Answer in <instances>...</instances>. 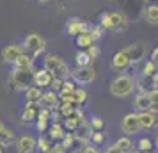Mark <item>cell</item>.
I'll return each mask as SVG.
<instances>
[{
  "label": "cell",
  "mask_w": 158,
  "mask_h": 153,
  "mask_svg": "<svg viewBox=\"0 0 158 153\" xmlns=\"http://www.w3.org/2000/svg\"><path fill=\"white\" fill-rule=\"evenodd\" d=\"M110 95L115 98H126L135 91V79L128 73H119L108 86Z\"/></svg>",
  "instance_id": "cell-1"
},
{
  "label": "cell",
  "mask_w": 158,
  "mask_h": 153,
  "mask_svg": "<svg viewBox=\"0 0 158 153\" xmlns=\"http://www.w3.org/2000/svg\"><path fill=\"white\" fill-rule=\"evenodd\" d=\"M9 87L15 91H25L34 86V70H13L9 75Z\"/></svg>",
  "instance_id": "cell-2"
},
{
  "label": "cell",
  "mask_w": 158,
  "mask_h": 153,
  "mask_svg": "<svg viewBox=\"0 0 158 153\" xmlns=\"http://www.w3.org/2000/svg\"><path fill=\"white\" fill-rule=\"evenodd\" d=\"M44 68H46V70H48V71L55 77V79H62V80H66V79L71 75V71H69V66L66 64L60 57H57V55H52V53L44 55Z\"/></svg>",
  "instance_id": "cell-3"
},
{
  "label": "cell",
  "mask_w": 158,
  "mask_h": 153,
  "mask_svg": "<svg viewBox=\"0 0 158 153\" xmlns=\"http://www.w3.org/2000/svg\"><path fill=\"white\" fill-rule=\"evenodd\" d=\"M22 46H23V50L25 52L34 53V59H36L37 55H41V53L44 52V48H46V41H44L43 36H39V34H36V32H30V34L25 36Z\"/></svg>",
  "instance_id": "cell-4"
},
{
  "label": "cell",
  "mask_w": 158,
  "mask_h": 153,
  "mask_svg": "<svg viewBox=\"0 0 158 153\" xmlns=\"http://www.w3.org/2000/svg\"><path fill=\"white\" fill-rule=\"evenodd\" d=\"M71 79L78 86H89L96 80V71L91 66H77L71 71Z\"/></svg>",
  "instance_id": "cell-5"
},
{
  "label": "cell",
  "mask_w": 158,
  "mask_h": 153,
  "mask_svg": "<svg viewBox=\"0 0 158 153\" xmlns=\"http://www.w3.org/2000/svg\"><path fill=\"white\" fill-rule=\"evenodd\" d=\"M91 27L93 25H89L87 22L80 20V18H69L66 22V34L71 37H77L82 32H91Z\"/></svg>",
  "instance_id": "cell-6"
},
{
  "label": "cell",
  "mask_w": 158,
  "mask_h": 153,
  "mask_svg": "<svg viewBox=\"0 0 158 153\" xmlns=\"http://www.w3.org/2000/svg\"><path fill=\"white\" fill-rule=\"evenodd\" d=\"M15 144L18 153H34L37 150V141L30 134H22L20 137H16Z\"/></svg>",
  "instance_id": "cell-7"
},
{
  "label": "cell",
  "mask_w": 158,
  "mask_h": 153,
  "mask_svg": "<svg viewBox=\"0 0 158 153\" xmlns=\"http://www.w3.org/2000/svg\"><path fill=\"white\" fill-rule=\"evenodd\" d=\"M124 50H126V53H128L130 62H131V64H137V62H140V61L146 57V53H148V46H146L144 43H140V41H137V43L126 46Z\"/></svg>",
  "instance_id": "cell-8"
},
{
  "label": "cell",
  "mask_w": 158,
  "mask_h": 153,
  "mask_svg": "<svg viewBox=\"0 0 158 153\" xmlns=\"http://www.w3.org/2000/svg\"><path fill=\"white\" fill-rule=\"evenodd\" d=\"M121 130H123L124 135H135V134L140 132V125H139V117H137V114L130 112V114H126V116L123 117Z\"/></svg>",
  "instance_id": "cell-9"
},
{
  "label": "cell",
  "mask_w": 158,
  "mask_h": 153,
  "mask_svg": "<svg viewBox=\"0 0 158 153\" xmlns=\"http://www.w3.org/2000/svg\"><path fill=\"white\" fill-rule=\"evenodd\" d=\"M37 105L41 107V109H57L59 107V96H57V91H53V89L48 87V91H43V95H41V100L37 102Z\"/></svg>",
  "instance_id": "cell-10"
},
{
  "label": "cell",
  "mask_w": 158,
  "mask_h": 153,
  "mask_svg": "<svg viewBox=\"0 0 158 153\" xmlns=\"http://www.w3.org/2000/svg\"><path fill=\"white\" fill-rule=\"evenodd\" d=\"M110 66H112V70L114 71H126L130 66H131V62H130L128 59V53H126V50H121V52H115L114 57H112V62H110Z\"/></svg>",
  "instance_id": "cell-11"
},
{
  "label": "cell",
  "mask_w": 158,
  "mask_h": 153,
  "mask_svg": "<svg viewBox=\"0 0 158 153\" xmlns=\"http://www.w3.org/2000/svg\"><path fill=\"white\" fill-rule=\"evenodd\" d=\"M110 22H112V30L115 32H124L128 29V18L123 11H110Z\"/></svg>",
  "instance_id": "cell-12"
},
{
  "label": "cell",
  "mask_w": 158,
  "mask_h": 153,
  "mask_svg": "<svg viewBox=\"0 0 158 153\" xmlns=\"http://www.w3.org/2000/svg\"><path fill=\"white\" fill-rule=\"evenodd\" d=\"M137 117H139L140 130L149 132V130H153V128L156 126V114H153L151 110H140V112L137 114Z\"/></svg>",
  "instance_id": "cell-13"
},
{
  "label": "cell",
  "mask_w": 158,
  "mask_h": 153,
  "mask_svg": "<svg viewBox=\"0 0 158 153\" xmlns=\"http://www.w3.org/2000/svg\"><path fill=\"white\" fill-rule=\"evenodd\" d=\"M91 134H93V128H91V125L87 123L85 119L82 121V123L73 130V135H75V141H78V142H84L87 144L89 141H91Z\"/></svg>",
  "instance_id": "cell-14"
},
{
  "label": "cell",
  "mask_w": 158,
  "mask_h": 153,
  "mask_svg": "<svg viewBox=\"0 0 158 153\" xmlns=\"http://www.w3.org/2000/svg\"><path fill=\"white\" fill-rule=\"evenodd\" d=\"M22 53H25V50H23V46H20V45H7V46H4V50H2V59L6 61V62H9V64H15V61Z\"/></svg>",
  "instance_id": "cell-15"
},
{
  "label": "cell",
  "mask_w": 158,
  "mask_h": 153,
  "mask_svg": "<svg viewBox=\"0 0 158 153\" xmlns=\"http://www.w3.org/2000/svg\"><path fill=\"white\" fill-rule=\"evenodd\" d=\"M53 75H52L46 68H43V70H37V71H34V86H37V87H50L52 82H53Z\"/></svg>",
  "instance_id": "cell-16"
},
{
  "label": "cell",
  "mask_w": 158,
  "mask_h": 153,
  "mask_svg": "<svg viewBox=\"0 0 158 153\" xmlns=\"http://www.w3.org/2000/svg\"><path fill=\"white\" fill-rule=\"evenodd\" d=\"M37 103H32V102H27V105H25V109H23V112L20 114V121L22 123H32V121H36L37 117Z\"/></svg>",
  "instance_id": "cell-17"
},
{
  "label": "cell",
  "mask_w": 158,
  "mask_h": 153,
  "mask_svg": "<svg viewBox=\"0 0 158 153\" xmlns=\"http://www.w3.org/2000/svg\"><path fill=\"white\" fill-rule=\"evenodd\" d=\"M64 134H66V128H64L60 123H52L50 126H48V139L55 141V142L62 141Z\"/></svg>",
  "instance_id": "cell-18"
},
{
  "label": "cell",
  "mask_w": 158,
  "mask_h": 153,
  "mask_svg": "<svg viewBox=\"0 0 158 153\" xmlns=\"http://www.w3.org/2000/svg\"><path fill=\"white\" fill-rule=\"evenodd\" d=\"M144 18L149 25H158V6L156 4H149L144 6Z\"/></svg>",
  "instance_id": "cell-19"
},
{
  "label": "cell",
  "mask_w": 158,
  "mask_h": 153,
  "mask_svg": "<svg viewBox=\"0 0 158 153\" xmlns=\"http://www.w3.org/2000/svg\"><path fill=\"white\" fill-rule=\"evenodd\" d=\"M32 66H34V57L29 53H22L15 61V70H32Z\"/></svg>",
  "instance_id": "cell-20"
},
{
  "label": "cell",
  "mask_w": 158,
  "mask_h": 153,
  "mask_svg": "<svg viewBox=\"0 0 158 153\" xmlns=\"http://www.w3.org/2000/svg\"><path fill=\"white\" fill-rule=\"evenodd\" d=\"M15 132L11 130V128H6V126H2L0 128V146L2 148H7L15 142Z\"/></svg>",
  "instance_id": "cell-21"
},
{
  "label": "cell",
  "mask_w": 158,
  "mask_h": 153,
  "mask_svg": "<svg viewBox=\"0 0 158 153\" xmlns=\"http://www.w3.org/2000/svg\"><path fill=\"white\" fill-rule=\"evenodd\" d=\"M133 105H135V109L140 112V110H149L151 109V102L149 98H148V95L146 93H139V95L135 96V100H133Z\"/></svg>",
  "instance_id": "cell-22"
},
{
  "label": "cell",
  "mask_w": 158,
  "mask_h": 153,
  "mask_svg": "<svg viewBox=\"0 0 158 153\" xmlns=\"http://www.w3.org/2000/svg\"><path fill=\"white\" fill-rule=\"evenodd\" d=\"M87 100H89V95H87V91L84 87H75L73 91V103L77 105V107H82V105H85Z\"/></svg>",
  "instance_id": "cell-23"
},
{
  "label": "cell",
  "mask_w": 158,
  "mask_h": 153,
  "mask_svg": "<svg viewBox=\"0 0 158 153\" xmlns=\"http://www.w3.org/2000/svg\"><path fill=\"white\" fill-rule=\"evenodd\" d=\"M41 95H43V89L37 87V86H30L29 89H25V100L32 103H37L41 100Z\"/></svg>",
  "instance_id": "cell-24"
},
{
  "label": "cell",
  "mask_w": 158,
  "mask_h": 153,
  "mask_svg": "<svg viewBox=\"0 0 158 153\" xmlns=\"http://www.w3.org/2000/svg\"><path fill=\"white\" fill-rule=\"evenodd\" d=\"M75 41H77V46H78V48H89V46L94 43L91 32H82V34H78Z\"/></svg>",
  "instance_id": "cell-25"
},
{
  "label": "cell",
  "mask_w": 158,
  "mask_h": 153,
  "mask_svg": "<svg viewBox=\"0 0 158 153\" xmlns=\"http://www.w3.org/2000/svg\"><path fill=\"white\" fill-rule=\"evenodd\" d=\"M115 146H117L123 153H128V151L133 150V142H131L130 137H119L117 141H115Z\"/></svg>",
  "instance_id": "cell-26"
},
{
  "label": "cell",
  "mask_w": 158,
  "mask_h": 153,
  "mask_svg": "<svg viewBox=\"0 0 158 153\" xmlns=\"http://www.w3.org/2000/svg\"><path fill=\"white\" fill-rule=\"evenodd\" d=\"M91 55L85 52H77V55H75V62H77V66H91Z\"/></svg>",
  "instance_id": "cell-27"
},
{
  "label": "cell",
  "mask_w": 158,
  "mask_h": 153,
  "mask_svg": "<svg viewBox=\"0 0 158 153\" xmlns=\"http://www.w3.org/2000/svg\"><path fill=\"white\" fill-rule=\"evenodd\" d=\"M153 146H155V142H153L149 137H140L137 141V150H139V151H151Z\"/></svg>",
  "instance_id": "cell-28"
},
{
  "label": "cell",
  "mask_w": 158,
  "mask_h": 153,
  "mask_svg": "<svg viewBox=\"0 0 158 153\" xmlns=\"http://www.w3.org/2000/svg\"><path fill=\"white\" fill-rule=\"evenodd\" d=\"M105 139H107V135L103 134V130H93V134H91V141L89 142H93L94 146H100L105 142Z\"/></svg>",
  "instance_id": "cell-29"
},
{
  "label": "cell",
  "mask_w": 158,
  "mask_h": 153,
  "mask_svg": "<svg viewBox=\"0 0 158 153\" xmlns=\"http://www.w3.org/2000/svg\"><path fill=\"white\" fill-rule=\"evenodd\" d=\"M36 141H37V150L41 153H52V144L48 142V137L41 135V137L36 139Z\"/></svg>",
  "instance_id": "cell-30"
},
{
  "label": "cell",
  "mask_w": 158,
  "mask_h": 153,
  "mask_svg": "<svg viewBox=\"0 0 158 153\" xmlns=\"http://www.w3.org/2000/svg\"><path fill=\"white\" fill-rule=\"evenodd\" d=\"M60 142H62V146H64L66 150L69 151L73 146H75V142H77V141H75V135H73V132H66L64 137H62V141H60Z\"/></svg>",
  "instance_id": "cell-31"
},
{
  "label": "cell",
  "mask_w": 158,
  "mask_h": 153,
  "mask_svg": "<svg viewBox=\"0 0 158 153\" xmlns=\"http://www.w3.org/2000/svg\"><path fill=\"white\" fill-rule=\"evenodd\" d=\"M100 25L101 29H105V30H112V22H110V15L108 13H101L100 15Z\"/></svg>",
  "instance_id": "cell-32"
},
{
  "label": "cell",
  "mask_w": 158,
  "mask_h": 153,
  "mask_svg": "<svg viewBox=\"0 0 158 153\" xmlns=\"http://www.w3.org/2000/svg\"><path fill=\"white\" fill-rule=\"evenodd\" d=\"M89 125H91L93 130H103V128H105V121H103L100 116H91Z\"/></svg>",
  "instance_id": "cell-33"
},
{
  "label": "cell",
  "mask_w": 158,
  "mask_h": 153,
  "mask_svg": "<svg viewBox=\"0 0 158 153\" xmlns=\"http://www.w3.org/2000/svg\"><path fill=\"white\" fill-rule=\"evenodd\" d=\"M155 71H156V66L153 64L151 61H148V62L142 66V77H148V79H149V77H151Z\"/></svg>",
  "instance_id": "cell-34"
},
{
  "label": "cell",
  "mask_w": 158,
  "mask_h": 153,
  "mask_svg": "<svg viewBox=\"0 0 158 153\" xmlns=\"http://www.w3.org/2000/svg\"><path fill=\"white\" fill-rule=\"evenodd\" d=\"M103 34H105V29H101L100 25H96V27H91V36H93L94 41L101 39V37H103Z\"/></svg>",
  "instance_id": "cell-35"
},
{
  "label": "cell",
  "mask_w": 158,
  "mask_h": 153,
  "mask_svg": "<svg viewBox=\"0 0 158 153\" xmlns=\"http://www.w3.org/2000/svg\"><path fill=\"white\" fill-rule=\"evenodd\" d=\"M146 95H148V98H149L151 105H156V103H158V87L149 89V91H148Z\"/></svg>",
  "instance_id": "cell-36"
},
{
  "label": "cell",
  "mask_w": 158,
  "mask_h": 153,
  "mask_svg": "<svg viewBox=\"0 0 158 153\" xmlns=\"http://www.w3.org/2000/svg\"><path fill=\"white\" fill-rule=\"evenodd\" d=\"M85 50H87V53H89V55H91V59H96V57H98V55H100V46H98V45H91V46H89V48H85Z\"/></svg>",
  "instance_id": "cell-37"
},
{
  "label": "cell",
  "mask_w": 158,
  "mask_h": 153,
  "mask_svg": "<svg viewBox=\"0 0 158 153\" xmlns=\"http://www.w3.org/2000/svg\"><path fill=\"white\" fill-rule=\"evenodd\" d=\"M36 128H37V132H46L48 130V121L46 119H36Z\"/></svg>",
  "instance_id": "cell-38"
},
{
  "label": "cell",
  "mask_w": 158,
  "mask_h": 153,
  "mask_svg": "<svg viewBox=\"0 0 158 153\" xmlns=\"http://www.w3.org/2000/svg\"><path fill=\"white\" fill-rule=\"evenodd\" d=\"M52 153H68V150H66L64 146H62V142L59 141V142H55V144L52 146Z\"/></svg>",
  "instance_id": "cell-39"
},
{
  "label": "cell",
  "mask_w": 158,
  "mask_h": 153,
  "mask_svg": "<svg viewBox=\"0 0 158 153\" xmlns=\"http://www.w3.org/2000/svg\"><path fill=\"white\" fill-rule=\"evenodd\" d=\"M80 153H100V150L96 148V146H91V144H84V148L80 150Z\"/></svg>",
  "instance_id": "cell-40"
},
{
  "label": "cell",
  "mask_w": 158,
  "mask_h": 153,
  "mask_svg": "<svg viewBox=\"0 0 158 153\" xmlns=\"http://www.w3.org/2000/svg\"><path fill=\"white\" fill-rule=\"evenodd\" d=\"M151 62H153V64L156 66L158 68V46L156 48H153V52H151V59H149Z\"/></svg>",
  "instance_id": "cell-41"
},
{
  "label": "cell",
  "mask_w": 158,
  "mask_h": 153,
  "mask_svg": "<svg viewBox=\"0 0 158 153\" xmlns=\"http://www.w3.org/2000/svg\"><path fill=\"white\" fill-rule=\"evenodd\" d=\"M105 153H123V151L114 144V146H110V148H107V150H105Z\"/></svg>",
  "instance_id": "cell-42"
},
{
  "label": "cell",
  "mask_w": 158,
  "mask_h": 153,
  "mask_svg": "<svg viewBox=\"0 0 158 153\" xmlns=\"http://www.w3.org/2000/svg\"><path fill=\"white\" fill-rule=\"evenodd\" d=\"M149 79H151V82H153V84H155V86L158 87V70H156L155 73H153V75H151Z\"/></svg>",
  "instance_id": "cell-43"
},
{
  "label": "cell",
  "mask_w": 158,
  "mask_h": 153,
  "mask_svg": "<svg viewBox=\"0 0 158 153\" xmlns=\"http://www.w3.org/2000/svg\"><path fill=\"white\" fill-rule=\"evenodd\" d=\"M151 112H153V114H158V103H156V105H151Z\"/></svg>",
  "instance_id": "cell-44"
},
{
  "label": "cell",
  "mask_w": 158,
  "mask_h": 153,
  "mask_svg": "<svg viewBox=\"0 0 158 153\" xmlns=\"http://www.w3.org/2000/svg\"><path fill=\"white\" fill-rule=\"evenodd\" d=\"M155 148L158 150V134H156V137H155Z\"/></svg>",
  "instance_id": "cell-45"
},
{
  "label": "cell",
  "mask_w": 158,
  "mask_h": 153,
  "mask_svg": "<svg viewBox=\"0 0 158 153\" xmlns=\"http://www.w3.org/2000/svg\"><path fill=\"white\" fill-rule=\"evenodd\" d=\"M39 2H41V4H46V2H50V0H39Z\"/></svg>",
  "instance_id": "cell-46"
},
{
  "label": "cell",
  "mask_w": 158,
  "mask_h": 153,
  "mask_svg": "<svg viewBox=\"0 0 158 153\" xmlns=\"http://www.w3.org/2000/svg\"><path fill=\"white\" fill-rule=\"evenodd\" d=\"M139 153H155V151H153V150H151V151H139Z\"/></svg>",
  "instance_id": "cell-47"
},
{
  "label": "cell",
  "mask_w": 158,
  "mask_h": 153,
  "mask_svg": "<svg viewBox=\"0 0 158 153\" xmlns=\"http://www.w3.org/2000/svg\"><path fill=\"white\" fill-rule=\"evenodd\" d=\"M0 153H4V148H2V146H0Z\"/></svg>",
  "instance_id": "cell-48"
},
{
  "label": "cell",
  "mask_w": 158,
  "mask_h": 153,
  "mask_svg": "<svg viewBox=\"0 0 158 153\" xmlns=\"http://www.w3.org/2000/svg\"><path fill=\"white\" fill-rule=\"evenodd\" d=\"M2 126H4V125H2V121H0V128H2Z\"/></svg>",
  "instance_id": "cell-49"
}]
</instances>
